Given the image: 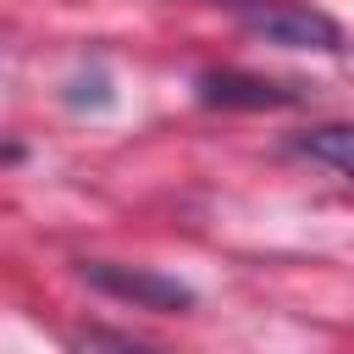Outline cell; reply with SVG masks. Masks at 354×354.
<instances>
[{"instance_id":"3957f363","label":"cell","mask_w":354,"mask_h":354,"mask_svg":"<svg viewBox=\"0 0 354 354\" xmlns=\"http://www.w3.org/2000/svg\"><path fill=\"white\" fill-rule=\"evenodd\" d=\"M199 105H221V111H282V105H299L304 94L293 83H277V77H260V72H199Z\"/></svg>"},{"instance_id":"7a4b0ae2","label":"cell","mask_w":354,"mask_h":354,"mask_svg":"<svg viewBox=\"0 0 354 354\" xmlns=\"http://www.w3.org/2000/svg\"><path fill=\"white\" fill-rule=\"evenodd\" d=\"M77 277L116 299V304H133V310H155V315H183L194 310V288L166 277V271H149V266H122V260H77Z\"/></svg>"},{"instance_id":"277c9868","label":"cell","mask_w":354,"mask_h":354,"mask_svg":"<svg viewBox=\"0 0 354 354\" xmlns=\"http://www.w3.org/2000/svg\"><path fill=\"white\" fill-rule=\"evenodd\" d=\"M293 155H304V160H315V166H326V171L354 183V122H321V127L299 133Z\"/></svg>"},{"instance_id":"6da1fadb","label":"cell","mask_w":354,"mask_h":354,"mask_svg":"<svg viewBox=\"0 0 354 354\" xmlns=\"http://www.w3.org/2000/svg\"><path fill=\"white\" fill-rule=\"evenodd\" d=\"M238 22L254 39L282 44V50H321V55L343 50L337 17L321 11V6H310V0H238Z\"/></svg>"}]
</instances>
